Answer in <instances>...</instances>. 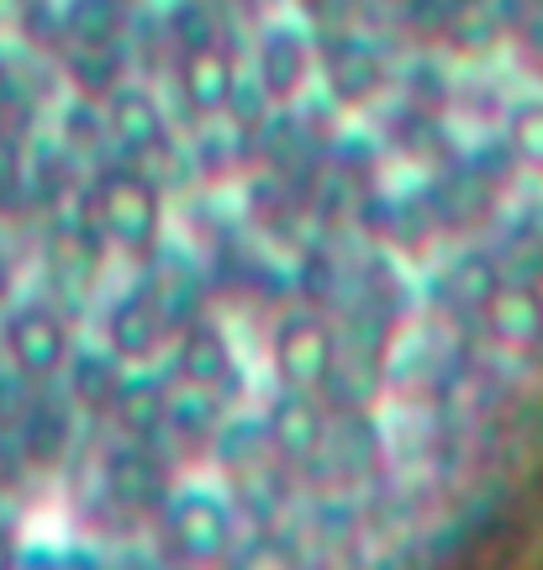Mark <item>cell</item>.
I'll list each match as a JSON object with an SVG mask.
<instances>
[{"instance_id": "29", "label": "cell", "mask_w": 543, "mask_h": 570, "mask_svg": "<svg viewBox=\"0 0 543 570\" xmlns=\"http://www.w3.org/2000/svg\"><path fill=\"white\" fill-rule=\"evenodd\" d=\"M11 560H17V550H11V533L0 529V566H11Z\"/></svg>"}, {"instance_id": "4", "label": "cell", "mask_w": 543, "mask_h": 570, "mask_svg": "<svg viewBox=\"0 0 543 570\" xmlns=\"http://www.w3.org/2000/svg\"><path fill=\"white\" fill-rule=\"evenodd\" d=\"M164 539L190 566L221 560V554L233 550V539H238V508L217 487L169 491V502H164Z\"/></svg>"}, {"instance_id": "22", "label": "cell", "mask_w": 543, "mask_h": 570, "mask_svg": "<svg viewBox=\"0 0 543 570\" xmlns=\"http://www.w3.org/2000/svg\"><path fill=\"white\" fill-rule=\"evenodd\" d=\"M63 69H69V85L75 96H90V101H106L121 80H127V53L121 48H75L63 53Z\"/></svg>"}, {"instance_id": "17", "label": "cell", "mask_w": 543, "mask_h": 570, "mask_svg": "<svg viewBox=\"0 0 543 570\" xmlns=\"http://www.w3.org/2000/svg\"><path fill=\"white\" fill-rule=\"evenodd\" d=\"M121 375H127V365H121L106 344H75V354H69V365H63L59 381H63V391H69V407L90 412V417H106Z\"/></svg>"}, {"instance_id": "28", "label": "cell", "mask_w": 543, "mask_h": 570, "mask_svg": "<svg viewBox=\"0 0 543 570\" xmlns=\"http://www.w3.org/2000/svg\"><path fill=\"white\" fill-rule=\"evenodd\" d=\"M448 6H470V11H496L502 0H448Z\"/></svg>"}, {"instance_id": "9", "label": "cell", "mask_w": 543, "mask_h": 570, "mask_svg": "<svg viewBox=\"0 0 543 570\" xmlns=\"http://www.w3.org/2000/svg\"><path fill=\"white\" fill-rule=\"evenodd\" d=\"M317 75L343 111H364L391 90V63L369 38H323L317 42Z\"/></svg>"}, {"instance_id": "3", "label": "cell", "mask_w": 543, "mask_h": 570, "mask_svg": "<svg viewBox=\"0 0 543 570\" xmlns=\"http://www.w3.org/2000/svg\"><path fill=\"white\" fill-rule=\"evenodd\" d=\"M338 360V327L317 306H290L269 327V375L275 386L323 391Z\"/></svg>"}, {"instance_id": "11", "label": "cell", "mask_w": 543, "mask_h": 570, "mask_svg": "<svg viewBox=\"0 0 543 570\" xmlns=\"http://www.w3.org/2000/svg\"><path fill=\"white\" fill-rule=\"evenodd\" d=\"M496 196H502V185L491 180L481 164H448L438 180L427 185L423 212L443 233H481L496 217Z\"/></svg>"}, {"instance_id": "12", "label": "cell", "mask_w": 543, "mask_h": 570, "mask_svg": "<svg viewBox=\"0 0 543 570\" xmlns=\"http://www.w3.org/2000/svg\"><path fill=\"white\" fill-rule=\"evenodd\" d=\"M101 491L106 502L121 512H164L169 502V475L154 460V444L121 439L101 454Z\"/></svg>"}, {"instance_id": "8", "label": "cell", "mask_w": 543, "mask_h": 570, "mask_svg": "<svg viewBox=\"0 0 543 570\" xmlns=\"http://www.w3.org/2000/svg\"><path fill=\"white\" fill-rule=\"evenodd\" d=\"M175 90H180V106L190 111V122H221L227 117V101L238 90V59L221 38H201L175 53Z\"/></svg>"}, {"instance_id": "14", "label": "cell", "mask_w": 543, "mask_h": 570, "mask_svg": "<svg viewBox=\"0 0 543 570\" xmlns=\"http://www.w3.org/2000/svg\"><path fill=\"white\" fill-rule=\"evenodd\" d=\"M475 323L485 327V338L502 348H539L543 344V285L527 275H502L496 291L485 296V306L475 312Z\"/></svg>"}, {"instance_id": "2", "label": "cell", "mask_w": 543, "mask_h": 570, "mask_svg": "<svg viewBox=\"0 0 543 570\" xmlns=\"http://www.w3.org/2000/svg\"><path fill=\"white\" fill-rule=\"evenodd\" d=\"M0 354L6 365L27 375L32 386H53L75 354V327L53 302L42 296H17L0 312Z\"/></svg>"}, {"instance_id": "20", "label": "cell", "mask_w": 543, "mask_h": 570, "mask_svg": "<svg viewBox=\"0 0 543 570\" xmlns=\"http://www.w3.org/2000/svg\"><path fill=\"white\" fill-rule=\"evenodd\" d=\"M17 454L27 460V465H38V470H48V465H59L63 454H69V444H75V417L63 407H53L48 396H38L32 402V412L21 417V428H17Z\"/></svg>"}, {"instance_id": "5", "label": "cell", "mask_w": 543, "mask_h": 570, "mask_svg": "<svg viewBox=\"0 0 543 570\" xmlns=\"http://www.w3.org/2000/svg\"><path fill=\"white\" fill-rule=\"evenodd\" d=\"M248 75L269 96V106H302V96L317 85V42L306 38V27L290 17L264 21Z\"/></svg>"}, {"instance_id": "24", "label": "cell", "mask_w": 543, "mask_h": 570, "mask_svg": "<svg viewBox=\"0 0 543 570\" xmlns=\"http://www.w3.org/2000/svg\"><path fill=\"white\" fill-rule=\"evenodd\" d=\"M59 138H63V154H69V159H96L101 148H111V138H106L101 101L75 96V101L63 106V117H59Z\"/></svg>"}, {"instance_id": "21", "label": "cell", "mask_w": 543, "mask_h": 570, "mask_svg": "<svg viewBox=\"0 0 543 570\" xmlns=\"http://www.w3.org/2000/svg\"><path fill=\"white\" fill-rule=\"evenodd\" d=\"M506 269L496 254H485V248H460L454 259H448V269H443V296L460 306V312H481L485 296L496 291V281H502Z\"/></svg>"}, {"instance_id": "23", "label": "cell", "mask_w": 543, "mask_h": 570, "mask_svg": "<svg viewBox=\"0 0 543 570\" xmlns=\"http://www.w3.org/2000/svg\"><path fill=\"white\" fill-rule=\"evenodd\" d=\"M502 142L517 169H539L543 175V96H517L502 111Z\"/></svg>"}, {"instance_id": "15", "label": "cell", "mask_w": 543, "mask_h": 570, "mask_svg": "<svg viewBox=\"0 0 543 570\" xmlns=\"http://www.w3.org/2000/svg\"><path fill=\"white\" fill-rule=\"evenodd\" d=\"M169 375H154L148 365H127L121 375L117 396H111V428H117L121 439H138V444H159L164 439V423H169Z\"/></svg>"}, {"instance_id": "25", "label": "cell", "mask_w": 543, "mask_h": 570, "mask_svg": "<svg viewBox=\"0 0 543 570\" xmlns=\"http://www.w3.org/2000/svg\"><path fill=\"white\" fill-rule=\"evenodd\" d=\"M17 302V259H11V248L0 244V312Z\"/></svg>"}, {"instance_id": "10", "label": "cell", "mask_w": 543, "mask_h": 570, "mask_svg": "<svg viewBox=\"0 0 543 570\" xmlns=\"http://www.w3.org/2000/svg\"><path fill=\"white\" fill-rule=\"evenodd\" d=\"M169 381L227 396V386L238 381V348L227 338V327L211 323V317H185L169 338Z\"/></svg>"}, {"instance_id": "18", "label": "cell", "mask_w": 543, "mask_h": 570, "mask_svg": "<svg viewBox=\"0 0 543 570\" xmlns=\"http://www.w3.org/2000/svg\"><path fill=\"white\" fill-rule=\"evenodd\" d=\"M59 32L75 48H127L132 0H59Z\"/></svg>"}, {"instance_id": "6", "label": "cell", "mask_w": 543, "mask_h": 570, "mask_svg": "<svg viewBox=\"0 0 543 570\" xmlns=\"http://www.w3.org/2000/svg\"><path fill=\"white\" fill-rule=\"evenodd\" d=\"M175 338V317L159 306L148 285H127L101 302V344L121 365H154Z\"/></svg>"}, {"instance_id": "7", "label": "cell", "mask_w": 543, "mask_h": 570, "mask_svg": "<svg viewBox=\"0 0 543 570\" xmlns=\"http://www.w3.org/2000/svg\"><path fill=\"white\" fill-rule=\"evenodd\" d=\"M259 428H264V439L275 444V454H280L285 465H317L323 449H327V433H333V417H327L323 391L275 386Z\"/></svg>"}, {"instance_id": "16", "label": "cell", "mask_w": 543, "mask_h": 570, "mask_svg": "<svg viewBox=\"0 0 543 570\" xmlns=\"http://www.w3.org/2000/svg\"><path fill=\"white\" fill-rule=\"evenodd\" d=\"M106 238L101 227L85 217H59L48 227V275L63 285V291H90L101 281V265H106Z\"/></svg>"}, {"instance_id": "19", "label": "cell", "mask_w": 543, "mask_h": 570, "mask_svg": "<svg viewBox=\"0 0 543 570\" xmlns=\"http://www.w3.org/2000/svg\"><path fill=\"white\" fill-rule=\"evenodd\" d=\"M221 423H227V396H221V391L185 386V381L169 386V423H164V433H175V439H185V444L211 449L217 444V433H221Z\"/></svg>"}, {"instance_id": "1", "label": "cell", "mask_w": 543, "mask_h": 570, "mask_svg": "<svg viewBox=\"0 0 543 570\" xmlns=\"http://www.w3.org/2000/svg\"><path fill=\"white\" fill-rule=\"evenodd\" d=\"M90 223L117 254L154 259L164 248V185L142 164H101L90 180Z\"/></svg>"}, {"instance_id": "27", "label": "cell", "mask_w": 543, "mask_h": 570, "mask_svg": "<svg viewBox=\"0 0 543 570\" xmlns=\"http://www.w3.org/2000/svg\"><path fill=\"white\" fill-rule=\"evenodd\" d=\"M290 6H296V11H306V17H323V11H333L338 0H290Z\"/></svg>"}, {"instance_id": "13", "label": "cell", "mask_w": 543, "mask_h": 570, "mask_svg": "<svg viewBox=\"0 0 543 570\" xmlns=\"http://www.w3.org/2000/svg\"><path fill=\"white\" fill-rule=\"evenodd\" d=\"M101 117H106V138H111V148L127 154V159H148V154H159L164 142H169L164 101L142 80H121L117 90L101 101Z\"/></svg>"}, {"instance_id": "26", "label": "cell", "mask_w": 543, "mask_h": 570, "mask_svg": "<svg viewBox=\"0 0 543 570\" xmlns=\"http://www.w3.org/2000/svg\"><path fill=\"white\" fill-rule=\"evenodd\" d=\"M523 38H527V48H533V59L543 63V11H539L533 21H527V32H523Z\"/></svg>"}]
</instances>
